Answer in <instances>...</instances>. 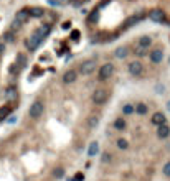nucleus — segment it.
<instances>
[{
  "label": "nucleus",
  "mask_w": 170,
  "mask_h": 181,
  "mask_svg": "<svg viewBox=\"0 0 170 181\" xmlns=\"http://www.w3.org/2000/svg\"><path fill=\"white\" fill-rule=\"evenodd\" d=\"M20 26H23V22H20V20H13V23H12V26H10V28H12L13 31H17V30H20Z\"/></svg>",
  "instance_id": "25"
},
{
  "label": "nucleus",
  "mask_w": 170,
  "mask_h": 181,
  "mask_svg": "<svg viewBox=\"0 0 170 181\" xmlns=\"http://www.w3.org/2000/svg\"><path fill=\"white\" fill-rule=\"evenodd\" d=\"M127 54H129V46H119V48H116V51H114V56L119 58V60H124Z\"/></svg>",
  "instance_id": "14"
},
{
  "label": "nucleus",
  "mask_w": 170,
  "mask_h": 181,
  "mask_svg": "<svg viewBox=\"0 0 170 181\" xmlns=\"http://www.w3.org/2000/svg\"><path fill=\"white\" fill-rule=\"evenodd\" d=\"M139 44L140 46H144V48H147V46H150L152 44V40H150V36H142L139 40Z\"/></svg>",
  "instance_id": "22"
},
{
  "label": "nucleus",
  "mask_w": 170,
  "mask_h": 181,
  "mask_svg": "<svg viewBox=\"0 0 170 181\" xmlns=\"http://www.w3.org/2000/svg\"><path fill=\"white\" fill-rule=\"evenodd\" d=\"M106 99H107V92H106L104 89H98V91H94V94H93V102H94V104L101 106V104H104V102H106Z\"/></svg>",
  "instance_id": "3"
},
{
  "label": "nucleus",
  "mask_w": 170,
  "mask_h": 181,
  "mask_svg": "<svg viewBox=\"0 0 170 181\" xmlns=\"http://www.w3.org/2000/svg\"><path fill=\"white\" fill-rule=\"evenodd\" d=\"M41 114H43V104H41L40 100H37V102H33L31 107H30V117L31 119H40Z\"/></svg>",
  "instance_id": "2"
},
{
  "label": "nucleus",
  "mask_w": 170,
  "mask_h": 181,
  "mask_svg": "<svg viewBox=\"0 0 170 181\" xmlns=\"http://www.w3.org/2000/svg\"><path fill=\"white\" fill-rule=\"evenodd\" d=\"M71 38H73V40H78V38H79V31H73Z\"/></svg>",
  "instance_id": "32"
},
{
  "label": "nucleus",
  "mask_w": 170,
  "mask_h": 181,
  "mask_svg": "<svg viewBox=\"0 0 170 181\" xmlns=\"http://www.w3.org/2000/svg\"><path fill=\"white\" fill-rule=\"evenodd\" d=\"M147 106H146V104H137V106H136V112L137 114H140V115H146V114H147Z\"/></svg>",
  "instance_id": "21"
},
{
  "label": "nucleus",
  "mask_w": 170,
  "mask_h": 181,
  "mask_svg": "<svg viewBox=\"0 0 170 181\" xmlns=\"http://www.w3.org/2000/svg\"><path fill=\"white\" fill-rule=\"evenodd\" d=\"M127 69H129V74L139 76L140 72H142V63L140 61H130L129 66H127Z\"/></svg>",
  "instance_id": "4"
},
{
  "label": "nucleus",
  "mask_w": 170,
  "mask_h": 181,
  "mask_svg": "<svg viewBox=\"0 0 170 181\" xmlns=\"http://www.w3.org/2000/svg\"><path fill=\"white\" fill-rule=\"evenodd\" d=\"M61 175H63V170H59V168H58V170L55 171V176H56V178H59Z\"/></svg>",
  "instance_id": "33"
},
{
  "label": "nucleus",
  "mask_w": 170,
  "mask_h": 181,
  "mask_svg": "<svg viewBox=\"0 0 170 181\" xmlns=\"http://www.w3.org/2000/svg\"><path fill=\"white\" fill-rule=\"evenodd\" d=\"M48 3H51V5H58V2H56V0H48Z\"/></svg>",
  "instance_id": "35"
},
{
  "label": "nucleus",
  "mask_w": 170,
  "mask_h": 181,
  "mask_svg": "<svg viewBox=\"0 0 170 181\" xmlns=\"http://www.w3.org/2000/svg\"><path fill=\"white\" fill-rule=\"evenodd\" d=\"M99 152V145L96 142H93V143L89 145V148H88V156H96Z\"/></svg>",
  "instance_id": "16"
},
{
  "label": "nucleus",
  "mask_w": 170,
  "mask_h": 181,
  "mask_svg": "<svg viewBox=\"0 0 170 181\" xmlns=\"http://www.w3.org/2000/svg\"><path fill=\"white\" fill-rule=\"evenodd\" d=\"M134 54H136L137 58L146 56V54H147V48H144V46H140V44H137V48L134 50Z\"/></svg>",
  "instance_id": "19"
},
{
  "label": "nucleus",
  "mask_w": 170,
  "mask_h": 181,
  "mask_svg": "<svg viewBox=\"0 0 170 181\" xmlns=\"http://www.w3.org/2000/svg\"><path fill=\"white\" fill-rule=\"evenodd\" d=\"M164 175L165 176H170V161L164 165Z\"/></svg>",
  "instance_id": "30"
},
{
  "label": "nucleus",
  "mask_w": 170,
  "mask_h": 181,
  "mask_svg": "<svg viewBox=\"0 0 170 181\" xmlns=\"http://www.w3.org/2000/svg\"><path fill=\"white\" fill-rule=\"evenodd\" d=\"M149 17H150V20L155 22V23H164L165 22V13L162 12V10H152Z\"/></svg>",
  "instance_id": "6"
},
{
  "label": "nucleus",
  "mask_w": 170,
  "mask_h": 181,
  "mask_svg": "<svg viewBox=\"0 0 170 181\" xmlns=\"http://www.w3.org/2000/svg\"><path fill=\"white\" fill-rule=\"evenodd\" d=\"M10 112H12V107H10L8 104H7V106H2V107H0V120H3Z\"/></svg>",
  "instance_id": "17"
},
{
  "label": "nucleus",
  "mask_w": 170,
  "mask_h": 181,
  "mask_svg": "<svg viewBox=\"0 0 170 181\" xmlns=\"http://www.w3.org/2000/svg\"><path fill=\"white\" fill-rule=\"evenodd\" d=\"M28 17H30V15H28V10L27 8H23V10H20V12L18 13H17V20H20V22H27V18H28Z\"/></svg>",
  "instance_id": "18"
},
{
  "label": "nucleus",
  "mask_w": 170,
  "mask_h": 181,
  "mask_svg": "<svg viewBox=\"0 0 170 181\" xmlns=\"http://www.w3.org/2000/svg\"><path fill=\"white\" fill-rule=\"evenodd\" d=\"M2 51H3V44H0V53H2Z\"/></svg>",
  "instance_id": "36"
},
{
  "label": "nucleus",
  "mask_w": 170,
  "mask_h": 181,
  "mask_svg": "<svg viewBox=\"0 0 170 181\" xmlns=\"http://www.w3.org/2000/svg\"><path fill=\"white\" fill-rule=\"evenodd\" d=\"M142 18H144L142 13H136V15H132V17H130V18L126 22V26H132V25H136V23H139Z\"/></svg>",
  "instance_id": "15"
},
{
  "label": "nucleus",
  "mask_w": 170,
  "mask_h": 181,
  "mask_svg": "<svg viewBox=\"0 0 170 181\" xmlns=\"http://www.w3.org/2000/svg\"><path fill=\"white\" fill-rule=\"evenodd\" d=\"M168 135H170V127L167 124H164V125H159L157 127V137L159 138H168Z\"/></svg>",
  "instance_id": "9"
},
{
  "label": "nucleus",
  "mask_w": 170,
  "mask_h": 181,
  "mask_svg": "<svg viewBox=\"0 0 170 181\" xmlns=\"http://www.w3.org/2000/svg\"><path fill=\"white\" fill-rule=\"evenodd\" d=\"M165 120H167V119H165V115L162 112H155L154 115H152V124L157 125V127H159V125H164Z\"/></svg>",
  "instance_id": "13"
},
{
  "label": "nucleus",
  "mask_w": 170,
  "mask_h": 181,
  "mask_svg": "<svg viewBox=\"0 0 170 181\" xmlns=\"http://www.w3.org/2000/svg\"><path fill=\"white\" fill-rule=\"evenodd\" d=\"M28 10V15L33 17V18H41L45 15V10L41 7H31V8H27Z\"/></svg>",
  "instance_id": "10"
},
{
  "label": "nucleus",
  "mask_w": 170,
  "mask_h": 181,
  "mask_svg": "<svg viewBox=\"0 0 170 181\" xmlns=\"http://www.w3.org/2000/svg\"><path fill=\"white\" fill-rule=\"evenodd\" d=\"M40 43H41V40H40V38H38L35 33L31 35V36L28 38L27 41H25V44H27V48H28L30 51H35V50L38 48V44H40Z\"/></svg>",
  "instance_id": "5"
},
{
  "label": "nucleus",
  "mask_w": 170,
  "mask_h": 181,
  "mask_svg": "<svg viewBox=\"0 0 170 181\" xmlns=\"http://www.w3.org/2000/svg\"><path fill=\"white\" fill-rule=\"evenodd\" d=\"M114 128L116 130H124V128H126V120L124 119H116L114 120Z\"/></svg>",
  "instance_id": "20"
},
{
  "label": "nucleus",
  "mask_w": 170,
  "mask_h": 181,
  "mask_svg": "<svg viewBox=\"0 0 170 181\" xmlns=\"http://www.w3.org/2000/svg\"><path fill=\"white\" fill-rule=\"evenodd\" d=\"M76 79H78V72L74 71V69H68V71L63 74V82H65V84H71Z\"/></svg>",
  "instance_id": "8"
},
{
  "label": "nucleus",
  "mask_w": 170,
  "mask_h": 181,
  "mask_svg": "<svg viewBox=\"0 0 170 181\" xmlns=\"http://www.w3.org/2000/svg\"><path fill=\"white\" fill-rule=\"evenodd\" d=\"M167 107H168V110H170V100H168V102H167Z\"/></svg>",
  "instance_id": "37"
},
{
  "label": "nucleus",
  "mask_w": 170,
  "mask_h": 181,
  "mask_svg": "<svg viewBox=\"0 0 170 181\" xmlns=\"http://www.w3.org/2000/svg\"><path fill=\"white\" fill-rule=\"evenodd\" d=\"M112 74H114V66H112L111 63H106V64H102L101 68H99V79H101V81L109 79Z\"/></svg>",
  "instance_id": "1"
},
{
  "label": "nucleus",
  "mask_w": 170,
  "mask_h": 181,
  "mask_svg": "<svg viewBox=\"0 0 170 181\" xmlns=\"http://www.w3.org/2000/svg\"><path fill=\"white\" fill-rule=\"evenodd\" d=\"M69 26H71V23H69V22H65V23H63V28H65V30H69Z\"/></svg>",
  "instance_id": "34"
},
{
  "label": "nucleus",
  "mask_w": 170,
  "mask_h": 181,
  "mask_svg": "<svg viewBox=\"0 0 170 181\" xmlns=\"http://www.w3.org/2000/svg\"><path fill=\"white\" fill-rule=\"evenodd\" d=\"M150 60L152 63H155V64H159V63H162V60H164V53H162V50H154L150 53Z\"/></svg>",
  "instance_id": "12"
},
{
  "label": "nucleus",
  "mask_w": 170,
  "mask_h": 181,
  "mask_svg": "<svg viewBox=\"0 0 170 181\" xmlns=\"http://www.w3.org/2000/svg\"><path fill=\"white\" fill-rule=\"evenodd\" d=\"M88 125H89L91 128H94V127L98 125V119H96V117H91V119L88 120Z\"/></svg>",
  "instance_id": "27"
},
{
  "label": "nucleus",
  "mask_w": 170,
  "mask_h": 181,
  "mask_svg": "<svg viewBox=\"0 0 170 181\" xmlns=\"http://www.w3.org/2000/svg\"><path fill=\"white\" fill-rule=\"evenodd\" d=\"M7 97H8V99H13V97H15V87L7 89Z\"/></svg>",
  "instance_id": "28"
},
{
  "label": "nucleus",
  "mask_w": 170,
  "mask_h": 181,
  "mask_svg": "<svg viewBox=\"0 0 170 181\" xmlns=\"http://www.w3.org/2000/svg\"><path fill=\"white\" fill-rule=\"evenodd\" d=\"M10 72H12V74H17V72H18V64H12V68H10Z\"/></svg>",
  "instance_id": "31"
},
{
  "label": "nucleus",
  "mask_w": 170,
  "mask_h": 181,
  "mask_svg": "<svg viewBox=\"0 0 170 181\" xmlns=\"http://www.w3.org/2000/svg\"><path fill=\"white\" fill-rule=\"evenodd\" d=\"M89 22H91V23H96V22H98V8L94 10L93 13H91V17H89Z\"/></svg>",
  "instance_id": "26"
},
{
  "label": "nucleus",
  "mask_w": 170,
  "mask_h": 181,
  "mask_svg": "<svg viewBox=\"0 0 170 181\" xmlns=\"http://www.w3.org/2000/svg\"><path fill=\"white\" fill-rule=\"evenodd\" d=\"M122 112L124 114H132V112H136V107L130 106V104H126V106L122 107Z\"/></svg>",
  "instance_id": "24"
},
{
  "label": "nucleus",
  "mask_w": 170,
  "mask_h": 181,
  "mask_svg": "<svg viewBox=\"0 0 170 181\" xmlns=\"http://www.w3.org/2000/svg\"><path fill=\"white\" fill-rule=\"evenodd\" d=\"M94 66H96L94 61H84L83 64L79 66V72L81 74H91V72L94 71Z\"/></svg>",
  "instance_id": "7"
},
{
  "label": "nucleus",
  "mask_w": 170,
  "mask_h": 181,
  "mask_svg": "<svg viewBox=\"0 0 170 181\" xmlns=\"http://www.w3.org/2000/svg\"><path fill=\"white\" fill-rule=\"evenodd\" d=\"M50 31H51V28H50V25H43L40 26V28H37V31H35V35H37L40 40H43V38H47L50 35Z\"/></svg>",
  "instance_id": "11"
},
{
  "label": "nucleus",
  "mask_w": 170,
  "mask_h": 181,
  "mask_svg": "<svg viewBox=\"0 0 170 181\" xmlns=\"http://www.w3.org/2000/svg\"><path fill=\"white\" fill-rule=\"evenodd\" d=\"M102 161H104V163H109V161H111V153H107V152L102 153Z\"/></svg>",
  "instance_id": "29"
},
{
  "label": "nucleus",
  "mask_w": 170,
  "mask_h": 181,
  "mask_svg": "<svg viewBox=\"0 0 170 181\" xmlns=\"http://www.w3.org/2000/svg\"><path fill=\"white\" fill-rule=\"evenodd\" d=\"M117 147L121 148V150H127V148H129V142H127L126 138H119V140H117Z\"/></svg>",
  "instance_id": "23"
}]
</instances>
